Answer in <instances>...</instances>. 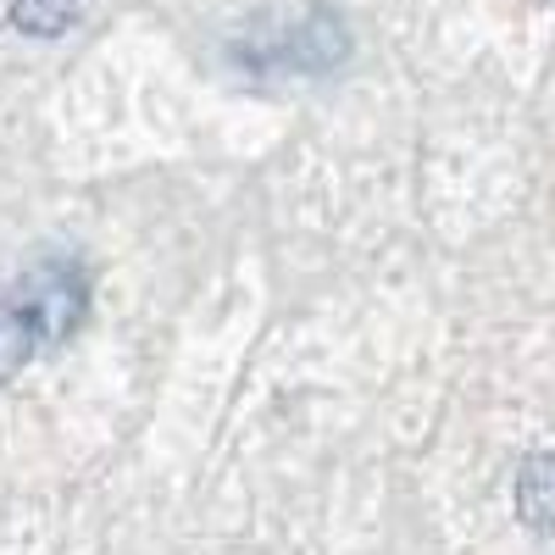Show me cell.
<instances>
[{
  "instance_id": "7a4b0ae2",
  "label": "cell",
  "mask_w": 555,
  "mask_h": 555,
  "mask_svg": "<svg viewBox=\"0 0 555 555\" xmlns=\"http://www.w3.org/2000/svg\"><path fill=\"white\" fill-rule=\"evenodd\" d=\"M517 517L533 533H555V450H539L517 473Z\"/></svg>"
},
{
  "instance_id": "3957f363",
  "label": "cell",
  "mask_w": 555,
  "mask_h": 555,
  "mask_svg": "<svg viewBox=\"0 0 555 555\" xmlns=\"http://www.w3.org/2000/svg\"><path fill=\"white\" fill-rule=\"evenodd\" d=\"M39 345H44V334H39L34 311H28L17 295H12V300H0V384L17 378L23 366L34 361Z\"/></svg>"
},
{
  "instance_id": "6da1fadb",
  "label": "cell",
  "mask_w": 555,
  "mask_h": 555,
  "mask_svg": "<svg viewBox=\"0 0 555 555\" xmlns=\"http://www.w3.org/2000/svg\"><path fill=\"white\" fill-rule=\"evenodd\" d=\"M17 300L34 311L44 345H62L78 322H83V300H89V295H83V272H78L73 261H44V267H34V272L23 278Z\"/></svg>"
},
{
  "instance_id": "277c9868",
  "label": "cell",
  "mask_w": 555,
  "mask_h": 555,
  "mask_svg": "<svg viewBox=\"0 0 555 555\" xmlns=\"http://www.w3.org/2000/svg\"><path fill=\"white\" fill-rule=\"evenodd\" d=\"M78 17V0H12V23L34 39H56Z\"/></svg>"
}]
</instances>
